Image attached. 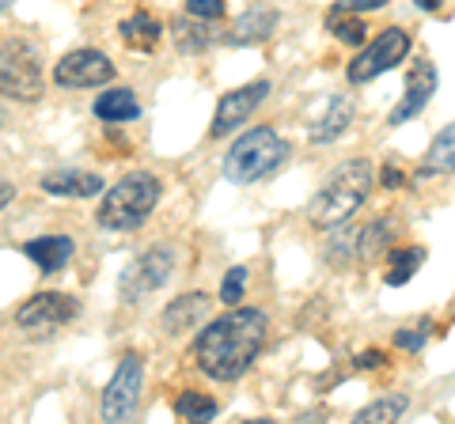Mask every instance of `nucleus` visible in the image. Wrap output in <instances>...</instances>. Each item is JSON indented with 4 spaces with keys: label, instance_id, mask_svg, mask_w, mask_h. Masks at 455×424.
Listing matches in <instances>:
<instances>
[{
    "label": "nucleus",
    "instance_id": "f257e3e1",
    "mask_svg": "<svg viewBox=\"0 0 455 424\" xmlns=\"http://www.w3.org/2000/svg\"><path fill=\"white\" fill-rule=\"evenodd\" d=\"M269 318L259 307H235L228 315L212 318L209 326L194 337L190 360L202 367L209 379L217 383H232L251 372V364L259 360V352L266 345Z\"/></svg>",
    "mask_w": 455,
    "mask_h": 424
},
{
    "label": "nucleus",
    "instance_id": "f03ea898",
    "mask_svg": "<svg viewBox=\"0 0 455 424\" xmlns=\"http://www.w3.org/2000/svg\"><path fill=\"white\" fill-rule=\"evenodd\" d=\"M372 182H376L372 160H349V163L334 167L326 186L307 201V220L315 224V228H338V224H346L353 212L368 201Z\"/></svg>",
    "mask_w": 455,
    "mask_h": 424
},
{
    "label": "nucleus",
    "instance_id": "7ed1b4c3",
    "mask_svg": "<svg viewBox=\"0 0 455 424\" xmlns=\"http://www.w3.org/2000/svg\"><path fill=\"white\" fill-rule=\"evenodd\" d=\"M160 178H156L152 171H133L125 175L122 182H114V186L107 190L103 205H99L95 220L99 228L107 232H137L140 224H145L152 216V208L160 205Z\"/></svg>",
    "mask_w": 455,
    "mask_h": 424
},
{
    "label": "nucleus",
    "instance_id": "20e7f679",
    "mask_svg": "<svg viewBox=\"0 0 455 424\" xmlns=\"http://www.w3.org/2000/svg\"><path fill=\"white\" fill-rule=\"evenodd\" d=\"M289 155H292L289 140L277 130H269V125H259V130H247L228 148L224 175H228V182H235V186H247V182H259L266 175L281 171V167L289 163Z\"/></svg>",
    "mask_w": 455,
    "mask_h": 424
},
{
    "label": "nucleus",
    "instance_id": "39448f33",
    "mask_svg": "<svg viewBox=\"0 0 455 424\" xmlns=\"http://www.w3.org/2000/svg\"><path fill=\"white\" fill-rule=\"evenodd\" d=\"M171 273H175V250L152 247V250H145L140 258H133V262L122 270V277H118V295H122V300L130 303V307H137V303H145L148 295L160 292L167 280H171Z\"/></svg>",
    "mask_w": 455,
    "mask_h": 424
},
{
    "label": "nucleus",
    "instance_id": "423d86ee",
    "mask_svg": "<svg viewBox=\"0 0 455 424\" xmlns=\"http://www.w3.org/2000/svg\"><path fill=\"white\" fill-rule=\"evenodd\" d=\"M140 390H145V360H140L137 352H125L103 390V402H99L103 420H110V424L133 420L137 405H140Z\"/></svg>",
    "mask_w": 455,
    "mask_h": 424
},
{
    "label": "nucleus",
    "instance_id": "0eeeda50",
    "mask_svg": "<svg viewBox=\"0 0 455 424\" xmlns=\"http://www.w3.org/2000/svg\"><path fill=\"white\" fill-rule=\"evenodd\" d=\"M403 58H410V31L406 27H387V31H379L376 42H368L357 58L349 61L346 76H349V83H368L379 73H391Z\"/></svg>",
    "mask_w": 455,
    "mask_h": 424
},
{
    "label": "nucleus",
    "instance_id": "6e6552de",
    "mask_svg": "<svg viewBox=\"0 0 455 424\" xmlns=\"http://www.w3.org/2000/svg\"><path fill=\"white\" fill-rule=\"evenodd\" d=\"M114 61L99 50H73L65 53L61 61L53 65V83L65 91H80V88H99V83H110L114 80Z\"/></svg>",
    "mask_w": 455,
    "mask_h": 424
},
{
    "label": "nucleus",
    "instance_id": "1a4fd4ad",
    "mask_svg": "<svg viewBox=\"0 0 455 424\" xmlns=\"http://www.w3.org/2000/svg\"><path fill=\"white\" fill-rule=\"evenodd\" d=\"M269 98V80H254V83H243V88L228 91L220 103H217V114H212V125H209V137H228L232 130H239L247 118H254V110Z\"/></svg>",
    "mask_w": 455,
    "mask_h": 424
},
{
    "label": "nucleus",
    "instance_id": "9d476101",
    "mask_svg": "<svg viewBox=\"0 0 455 424\" xmlns=\"http://www.w3.org/2000/svg\"><path fill=\"white\" fill-rule=\"evenodd\" d=\"M76 315H80V300H73V295L38 292L16 310V322L23 330H57V326H65V322H73Z\"/></svg>",
    "mask_w": 455,
    "mask_h": 424
},
{
    "label": "nucleus",
    "instance_id": "9b49d317",
    "mask_svg": "<svg viewBox=\"0 0 455 424\" xmlns=\"http://www.w3.org/2000/svg\"><path fill=\"white\" fill-rule=\"evenodd\" d=\"M42 88L46 83H42V68L35 58H27V53L12 58V50L0 53V95L16 98V103H35Z\"/></svg>",
    "mask_w": 455,
    "mask_h": 424
},
{
    "label": "nucleus",
    "instance_id": "f8f14e48",
    "mask_svg": "<svg viewBox=\"0 0 455 424\" xmlns=\"http://www.w3.org/2000/svg\"><path fill=\"white\" fill-rule=\"evenodd\" d=\"M436 65L429 58H418L414 68H410V80H406V91H403V103L391 110V125H406L410 118H418L425 106H429V98L436 95Z\"/></svg>",
    "mask_w": 455,
    "mask_h": 424
},
{
    "label": "nucleus",
    "instance_id": "ddd939ff",
    "mask_svg": "<svg viewBox=\"0 0 455 424\" xmlns=\"http://www.w3.org/2000/svg\"><path fill=\"white\" fill-rule=\"evenodd\" d=\"M209 295L205 292H187V295H179V300H171L164 307V315H160V326L167 337H182V334H190L197 330V322H205L209 318Z\"/></svg>",
    "mask_w": 455,
    "mask_h": 424
},
{
    "label": "nucleus",
    "instance_id": "4468645a",
    "mask_svg": "<svg viewBox=\"0 0 455 424\" xmlns=\"http://www.w3.org/2000/svg\"><path fill=\"white\" fill-rule=\"evenodd\" d=\"M277 23H281L277 8L254 4V8H247L243 16L232 23V31L224 35V42H232V46H254V42H266L269 35H274V27H277Z\"/></svg>",
    "mask_w": 455,
    "mask_h": 424
},
{
    "label": "nucleus",
    "instance_id": "2eb2a0df",
    "mask_svg": "<svg viewBox=\"0 0 455 424\" xmlns=\"http://www.w3.org/2000/svg\"><path fill=\"white\" fill-rule=\"evenodd\" d=\"M38 186L46 190V193H53V197H95V193H103V178L92 175V171H76V167H65V171L42 175Z\"/></svg>",
    "mask_w": 455,
    "mask_h": 424
},
{
    "label": "nucleus",
    "instance_id": "dca6fc26",
    "mask_svg": "<svg viewBox=\"0 0 455 424\" xmlns=\"http://www.w3.org/2000/svg\"><path fill=\"white\" fill-rule=\"evenodd\" d=\"M73 250H76V243H73L68 235H42V239H31V243L23 247V254L38 265L42 273L65 270L68 258H73Z\"/></svg>",
    "mask_w": 455,
    "mask_h": 424
},
{
    "label": "nucleus",
    "instance_id": "f3484780",
    "mask_svg": "<svg viewBox=\"0 0 455 424\" xmlns=\"http://www.w3.org/2000/svg\"><path fill=\"white\" fill-rule=\"evenodd\" d=\"M353 114H357V110H353V103L346 95L331 98L326 110H323V118H315V122H311V130H307L311 145H331V140H338L353 125Z\"/></svg>",
    "mask_w": 455,
    "mask_h": 424
},
{
    "label": "nucleus",
    "instance_id": "a211bd4d",
    "mask_svg": "<svg viewBox=\"0 0 455 424\" xmlns=\"http://www.w3.org/2000/svg\"><path fill=\"white\" fill-rule=\"evenodd\" d=\"M118 35H122V42L130 50L152 53L156 46H160V38H164V23L156 16H148V12H133V16H125L118 23Z\"/></svg>",
    "mask_w": 455,
    "mask_h": 424
},
{
    "label": "nucleus",
    "instance_id": "6ab92c4d",
    "mask_svg": "<svg viewBox=\"0 0 455 424\" xmlns=\"http://www.w3.org/2000/svg\"><path fill=\"white\" fill-rule=\"evenodd\" d=\"M209 20H194V16H179L171 23V38H175V46L182 58H197V53H205L212 42H217V31L205 27Z\"/></svg>",
    "mask_w": 455,
    "mask_h": 424
},
{
    "label": "nucleus",
    "instance_id": "aec40b11",
    "mask_svg": "<svg viewBox=\"0 0 455 424\" xmlns=\"http://www.w3.org/2000/svg\"><path fill=\"white\" fill-rule=\"evenodd\" d=\"M95 118L99 122H110V125L137 122L140 118V98H137V91H130V88H107L103 95L95 98Z\"/></svg>",
    "mask_w": 455,
    "mask_h": 424
},
{
    "label": "nucleus",
    "instance_id": "412c9836",
    "mask_svg": "<svg viewBox=\"0 0 455 424\" xmlns=\"http://www.w3.org/2000/svg\"><path fill=\"white\" fill-rule=\"evenodd\" d=\"M451 155H455V130L451 125H444L440 130V137L433 140V152H429V160L421 163V171H418V178L425 182V178H436V175H451Z\"/></svg>",
    "mask_w": 455,
    "mask_h": 424
},
{
    "label": "nucleus",
    "instance_id": "4be33fe9",
    "mask_svg": "<svg viewBox=\"0 0 455 424\" xmlns=\"http://www.w3.org/2000/svg\"><path fill=\"white\" fill-rule=\"evenodd\" d=\"M425 262V247H395V250H387V285H406L410 277L418 273V265Z\"/></svg>",
    "mask_w": 455,
    "mask_h": 424
},
{
    "label": "nucleus",
    "instance_id": "5701e85b",
    "mask_svg": "<svg viewBox=\"0 0 455 424\" xmlns=\"http://www.w3.org/2000/svg\"><path fill=\"white\" fill-rule=\"evenodd\" d=\"M410 409V398L406 394H387V398H376L372 405H364L357 417V424H391V420H398Z\"/></svg>",
    "mask_w": 455,
    "mask_h": 424
},
{
    "label": "nucleus",
    "instance_id": "b1692460",
    "mask_svg": "<svg viewBox=\"0 0 455 424\" xmlns=\"http://www.w3.org/2000/svg\"><path fill=\"white\" fill-rule=\"evenodd\" d=\"M220 413V405L202 390H182L175 398V417L179 420H212Z\"/></svg>",
    "mask_w": 455,
    "mask_h": 424
},
{
    "label": "nucleus",
    "instance_id": "393cba45",
    "mask_svg": "<svg viewBox=\"0 0 455 424\" xmlns=\"http://www.w3.org/2000/svg\"><path fill=\"white\" fill-rule=\"evenodd\" d=\"M357 232H361V228L338 232L331 243H326V262H331L334 270H346L349 262H357Z\"/></svg>",
    "mask_w": 455,
    "mask_h": 424
},
{
    "label": "nucleus",
    "instance_id": "a878e982",
    "mask_svg": "<svg viewBox=\"0 0 455 424\" xmlns=\"http://www.w3.org/2000/svg\"><path fill=\"white\" fill-rule=\"evenodd\" d=\"M331 35L346 46H361L364 42V23L357 20V12H331Z\"/></svg>",
    "mask_w": 455,
    "mask_h": 424
},
{
    "label": "nucleus",
    "instance_id": "bb28decb",
    "mask_svg": "<svg viewBox=\"0 0 455 424\" xmlns=\"http://www.w3.org/2000/svg\"><path fill=\"white\" fill-rule=\"evenodd\" d=\"M429 334H433V318H418L414 326H403V330H395V345H398V349H410V352H418L425 342H429Z\"/></svg>",
    "mask_w": 455,
    "mask_h": 424
},
{
    "label": "nucleus",
    "instance_id": "cd10ccee",
    "mask_svg": "<svg viewBox=\"0 0 455 424\" xmlns=\"http://www.w3.org/2000/svg\"><path fill=\"white\" fill-rule=\"evenodd\" d=\"M243 288H247V270L243 265H232V270L224 273V280H220V300L224 303H239L243 300Z\"/></svg>",
    "mask_w": 455,
    "mask_h": 424
},
{
    "label": "nucleus",
    "instance_id": "c85d7f7f",
    "mask_svg": "<svg viewBox=\"0 0 455 424\" xmlns=\"http://www.w3.org/2000/svg\"><path fill=\"white\" fill-rule=\"evenodd\" d=\"M187 16L217 23V20L224 16V0H187Z\"/></svg>",
    "mask_w": 455,
    "mask_h": 424
},
{
    "label": "nucleus",
    "instance_id": "c756f323",
    "mask_svg": "<svg viewBox=\"0 0 455 424\" xmlns=\"http://www.w3.org/2000/svg\"><path fill=\"white\" fill-rule=\"evenodd\" d=\"M391 0H341L334 12H376V8H387Z\"/></svg>",
    "mask_w": 455,
    "mask_h": 424
},
{
    "label": "nucleus",
    "instance_id": "7c9ffc66",
    "mask_svg": "<svg viewBox=\"0 0 455 424\" xmlns=\"http://www.w3.org/2000/svg\"><path fill=\"white\" fill-rule=\"evenodd\" d=\"M379 175H383V186H387V190H398V186H406V175L398 171L395 163H387V167H383Z\"/></svg>",
    "mask_w": 455,
    "mask_h": 424
},
{
    "label": "nucleus",
    "instance_id": "2f4dec72",
    "mask_svg": "<svg viewBox=\"0 0 455 424\" xmlns=\"http://www.w3.org/2000/svg\"><path fill=\"white\" fill-rule=\"evenodd\" d=\"M383 360H387V357H383V352L368 349V352H361V357H357V367H364V372H368V367H379Z\"/></svg>",
    "mask_w": 455,
    "mask_h": 424
},
{
    "label": "nucleus",
    "instance_id": "473e14b6",
    "mask_svg": "<svg viewBox=\"0 0 455 424\" xmlns=\"http://www.w3.org/2000/svg\"><path fill=\"white\" fill-rule=\"evenodd\" d=\"M12 197H16V186H12L8 178H0V208H8V205H12Z\"/></svg>",
    "mask_w": 455,
    "mask_h": 424
},
{
    "label": "nucleus",
    "instance_id": "72a5a7b5",
    "mask_svg": "<svg viewBox=\"0 0 455 424\" xmlns=\"http://www.w3.org/2000/svg\"><path fill=\"white\" fill-rule=\"evenodd\" d=\"M414 4H418L421 12H440V4H444V0H414Z\"/></svg>",
    "mask_w": 455,
    "mask_h": 424
},
{
    "label": "nucleus",
    "instance_id": "f704fd0d",
    "mask_svg": "<svg viewBox=\"0 0 455 424\" xmlns=\"http://www.w3.org/2000/svg\"><path fill=\"white\" fill-rule=\"evenodd\" d=\"M8 4H12V0H0V12H4V8H8Z\"/></svg>",
    "mask_w": 455,
    "mask_h": 424
},
{
    "label": "nucleus",
    "instance_id": "c9c22d12",
    "mask_svg": "<svg viewBox=\"0 0 455 424\" xmlns=\"http://www.w3.org/2000/svg\"><path fill=\"white\" fill-rule=\"evenodd\" d=\"M0 125H4V110H0Z\"/></svg>",
    "mask_w": 455,
    "mask_h": 424
}]
</instances>
